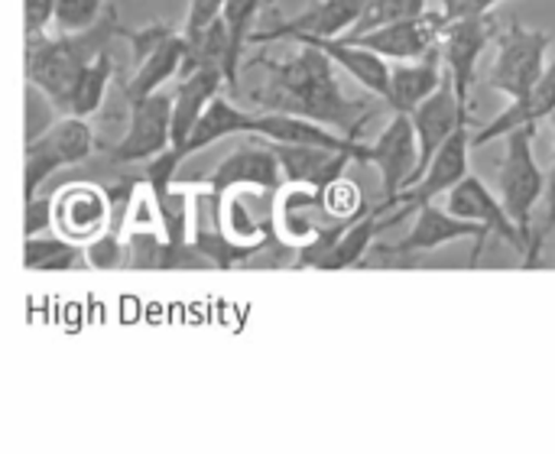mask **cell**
Wrapping results in <instances>:
<instances>
[{
	"label": "cell",
	"instance_id": "obj_20",
	"mask_svg": "<svg viewBox=\"0 0 555 454\" xmlns=\"http://www.w3.org/2000/svg\"><path fill=\"white\" fill-rule=\"evenodd\" d=\"M270 146H273L276 159H280L283 182H306V185H315V189H325L328 182L345 176V169L354 163L351 153L325 150V146L273 143V140H270Z\"/></svg>",
	"mask_w": 555,
	"mask_h": 454
},
{
	"label": "cell",
	"instance_id": "obj_10",
	"mask_svg": "<svg viewBox=\"0 0 555 454\" xmlns=\"http://www.w3.org/2000/svg\"><path fill=\"white\" fill-rule=\"evenodd\" d=\"M169 124H172V94L153 91L150 98L127 107V130L120 140L107 143L104 153L114 163H146L156 153L169 150Z\"/></svg>",
	"mask_w": 555,
	"mask_h": 454
},
{
	"label": "cell",
	"instance_id": "obj_29",
	"mask_svg": "<svg viewBox=\"0 0 555 454\" xmlns=\"http://www.w3.org/2000/svg\"><path fill=\"white\" fill-rule=\"evenodd\" d=\"M81 254H85V267L88 270H98V273H107V270H120L127 263V244H124V234L104 228L101 234H94L91 241L81 244Z\"/></svg>",
	"mask_w": 555,
	"mask_h": 454
},
{
	"label": "cell",
	"instance_id": "obj_5",
	"mask_svg": "<svg viewBox=\"0 0 555 454\" xmlns=\"http://www.w3.org/2000/svg\"><path fill=\"white\" fill-rule=\"evenodd\" d=\"M472 124H475V120L459 124L455 133H452V137L439 146V153L429 159L426 172H423L410 189L400 192L397 208L387 211V215L380 218V228H384V231H390L393 224H400L403 218H410L416 208H423V205H429V202H436V198H446V195L472 172V166H468V159H472Z\"/></svg>",
	"mask_w": 555,
	"mask_h": 454
},
{
	"label": "cell",
	"instance_id": "obj_31",
	"mask_svg": "<svg viewBox=\"0 0 555 454\" xmlns=\"http://www.w3.org/2000/svg\"><path fill=\"white\" fill-rule=\"evenodd\" d=\"M179 29L172 26V23H150V26H143V29H120V36H127V42H130V55H133V65L137 62H143L156 46H163L169 36H176Z\"/></svg>",
	"mask_w": 555,
	"mask_h": 454
},
{
	"label": "cell",
	"instance_id": "obj_12",
	"mask_svg": "<svg viewBox=\"0 0 555 454\" xmlns=\"http://www.w3.org/2000/svg\"><path fill=\"white\" fill-rule=\"evenodd\" d=\"M410 120H413V130H416V169H413V179H410V185H413L426 172V166L439 153V146L455 133V127L465 124V120H475V117H472V111H465L459 104L455 88H452V78L446 72L442 81H439V88L410 114Z\"/></svg>",
	"mask_w": 555,
	"mask_h": 454
},
{
	"label": "cell",
	"instance_id": "obj_30",
	"mask_svg": "<svg viewBox=\"0 0 555 454\" xmlns=\"http://www.w3.org/2000/svg\"><path fill=\"white\" fill-rule=\"evenodd\" d=\"M107 0H55L52 3V26L55 33H78L101 20L107 10Z\"/></svg>",
	"mask_w": 555,
	"mask_h": 454
},
{
	"label": "cell",
	"instance_id": "obj_9",
	"mask_svg": "<svg viewBox=\"0 0 555 454\" xmlns=\"http://www.w3.org/2000/svg\"><path fill=\"white\" fill-rule=\"evenodd\" d=\"M364 166H374L380 172L384 202L377 205L384 215L397 208L400 192L410 185L416 169V130L410 114H393V120L380 130L374 143H364Z\"/></svg>",
	"mask_w": 555,
	"mask_h": 454
},
{
	"label": "cell",
	"instance_id": "obj_26",
	"mask_svg": "<svg viewBox=\"0 0 555 454\" xmlns=\"http://www.w3.org/2000/svg\"><path fill=\"white\" fill-rule=\"evenodd\" d=\"M114 75H117V62H114L111 49H104L85 68V75H81V81H78V88L72 94V111L68 114H75V117H94L101 111L104 98H107V85H111Z\"/></svg>",
	"mask_w": 555,
	"mask_h": 454
},
{
	"label": "cell",
	"instance_id": "obj_18",
	"mask_svg": "<svg viewBox=\"0 0 555 454\" xmlns=\"http://www.w3.org/2000/svg\"><path fill=\"white\" fill-rule=\"evenodd\" d=\"M555 114V55L546 62L540 81L517 101H511L498 117H491L485 127H478L472 133V146H488L491 140H501L504 133L517 130V127H540V120H550Z\"/></svg>",
	"mask_w": 555,
	"mask_h": 454
},
{
	"label": "cell",
	"instance_id": "obj_21",
	"mask_svg": "<svg viewBox=\"0 0 555 454\" xmlns=\"http://www.w3.org/2000/svg\"><path fill=\"white\" fill-rule=\"evenodd\" d=\"M442 75H446V62L439 46H433L423 59L400 62L397 68H390V88L384 101L393 107V114H413L439 88Z\"/></svg>",
	"mask_w": 555,
	"mask_h": 454
},
{
	"label": "cell",
	"instance_id": "obj_4",
	"mask_svg": "<svg viewBox=\"0 0 555 454\" xmlns=\"http://www.w3.org/2000/svg\"><path fill=\"white\" fill-rule=\"evenodd\" d=\"M94 150H98V140H94L88 117H75V114H65L59 124L46 127L39 137H29L26 179H23L26 198H36L52 172L85 163Z\"/></svg>",
	"mask_w": 555,
	"mask_h": 454
},
{
	"label": "cell",
	"instance_id": "obj_1",
	"mask_svg": "<svg viewBox=\"0 0 555 454\" xmlns=\"http://www.w3.org/2000/svg\"><path fill=\"white\" fill-rule=\"evenodd\" d=\"M241 68H247L250 75H260L257 85H247L237 91L250 107L306 117L345 137H361L371 111L364 101L348 98L341 91L335 62L322 49L299 42V49L286 59L254 55Z\"/></svg>",
	"mask_w": 555,
	"mask_h": 454
},
{
	"label": "cell",
	"instance_id": "obj_13",
	"mask_svg": "<svg viewBox=\"0 0 555 454\" xmlns=\"http://www.w3.org/2000/svg\"><path fill=\"white\" fill-rule=\"evenodd\" d=\"M446 23L449 20L439 10H426L420 16L397 20V23H387V26L358 33V36H345V39H351V42L377 52L380 59L413 62V59H423L433 46H439V36H442V26Z\"/></svg>",
	"mask_w": 555,
	"mask_h": 454
},
{
	"label": "cell",
	"instance_id": "obj_35",
	"mask_svg": "<svg viewBox=\"0 0 555 454\" xmlns=\"http://www.w3.org/2000/svg\"><path fill=\"white\" fill-rule=\"evenodd\" d=\"M52 3L55 0H23V7H26V39L42 36L52 26Z\"/></svg>",
	"mask_w": 555,
	"mask_h": 454
},
{
	"label": "cell",
	"instance_id": "obj_34",
	"mask_svg": "<svg viewBox=\"0 0 555 454\" xmlns=\"http://www.w3.org/2000/svg\"><path fill=\"white\" fill-rule=\"evenodd\" d=\"M52 228V198H26V224H23V231H26V237L29 234H42V231H49Z\"/></svg>",
	"mask_w": 555,
	"mask_h": 454
},
{
	"label": "cell",
	"instance_id": "obj_14",
	"mask_svg": "<svg viewBox=\"0 0 555 454\" xmlns=\"http://www.w3.org/2000/svg\"><path fill=\"white\" fill-rule=\"evenodd\" d=\"M224 72L221 65H195L192 72L182 75L179 88L172 91V124H169V150L185 163V143L208 107V101L221 91Z\"/></svg>",
	"mask_w": 555,
	"mask_h": 454
},
{
	"label": "cell",
	"instance_id": "obj_16",
	"mask_svg": "<svg viewBox=\"0 0 555 454\" xmlns=\"http://www.w3.org/2000/svg\"><path fill=\"white\" fill-rule=\"evenodd\" d=\"M107 221H111V208H107L104 185L78 182L62 189L52 202V228L75 244H85L94 234H101Z\"/></svg>",
	"mask_w": 555,
	"mask_h": 454
},
{
	"label": "cell",
	"instance_id": "obj_8",
	"mask_svg": "<svg viewBox=\"0 0 555 454\" xmlns=\"http://www.w3.org/2000/svg\"><path fill=\"white\" fill-rule=\"evenodd\" d=\"M494 36H498V23L491 13L468 16V20H449L442 26L439 52H442L446 72L452 78L455 98L465 111H472V88L478 78V62H481L488 42H494Z\"/></svg>",
	"mask_w": 555,
	"mask_h": 454
},
{
	"label": "cell",
	"instance_id": "obj_27",
	"mask_svg": "<svg viewBox=\"0 0 555 454\" xmlns=\"http://www.w3.org/2000/svg\"><path fill=\"white\" fill-rule=\"evenodd\" d=\"M426 10H429V0H367L358 23L345 36H358V33H367V29H377V26H387L397 20H410Z\"/></svg>",
	"mask_w": 555,
	"mask_h": 454
},
{
	"label": "cell",
	"instance_id": "obj_22",
	"mask_svg": "<svg viewBox=\"0 0 555 454\" xmlns=\"http://www.w3.org/2000/svg\"><path fill=\"white\" fill-rule=\"evenodd\" d=\"M189 55V39L182 36V29L176 36H169L163 46H156L143 62H137L133 75L127 81H120V98L124 104H137L143 98H150L153 91H159L169 78H176L182 72V62Z\"/></svg>",
	"mask_w": 555,
	"mask_h": 454
},
{
	"label": "cell",
	"instance_id": "obj_7",
	"mask_svg": "<svg viewBox=\"0 0 555 454\" xmlns=\"http://www.w3.org/2000/svg\"><path fill=\"white\" fill-rule=\"evenodd\" d=\"M413 215H416V221H413V228H410L406 237H400L397 244H374L371 254L406 260V257H416V254H433V250H439V247H446L452 241L472 237L475 241V250H472L468 267H478L481 263V247L488 241V228H481L475 221H465V218H455L449 208H436L433 202L423 205V208H416Z\"/></svg>",
	"mask_w": 555,
	"mask_h": 454
},
{
	"label": "cell",
	"instance_id": "obj_25",
	"mask_svg": "<svg viewBox=\"0 0 555 454\" xmlns=\"http://www.w3.org/2000/svg\"><path fill=\"white\" fill-rule=\"evenodd\" d=\"M23 267L33 273H68L75 267H85V254L81 244L62 237L59 231L49 234H29L23 244Z\"/></svg>",
	"mask_w": 555,
	"mask_h": 454
},
{
	"label": "cell",
	"instance_id": "obj_24",
	"mask_svg": "<svg viewBox=\"0 0 555 454\" xmlns=\"http://www.w3.org/2000/svg\"><path fill=\"white\" fill-rule=\"evenodd\" d=\"M263 10V0H224L221 23L228 33V55H224V85L237 94L241 91V65H244V46L250 42L254 23Z\"/></svg>",
	"mask_w": 555,
	"mask_h": 454
},
{
	"label": "cell",
	"instance_id": "obj_15",
	"mask_svg": "<svg viewBox=\"0 0 555 454\" xmlns=\"http://www.w3.org/2000/svg\"><path fill=\"white\" fill-rule=\"evenodd\" d=\"M446 208L455 215V218H465V221H475L481 228H488V234H498L501 241H507L520 257H524V237L514 224V218L507 215L501 195H494L478 176H465L449 195H446Z\"/></svg>",
	"mask_w": 555,
	"mask_h": 454
},
{
	"label": "cell",
	"instance_id": "obj_23",
	"mask_svg": "<svg viewBox=\"0 0 555 454\" xmlns=\"http://www.w3.org/2000/svg\"><path fill=\"white\" fill-rule=\"evenodd\" d=\"M380 218H384V211H380V208H371V211H364L358 221L345 224V228L335 234V241L322 250V257L315 260L312 270H328V273H335V270L361 267V263L367 260V254H371L377 234H384Z\"/></svg>",
	"mask_w": 555,
	"mask_h": 454
},
{
	"label": "cell",
	"instance_id": "obj_3",
	"mask_svg": "<svg viewBox=\"0 0 555 454\" xmlns=\"http://www.w3.org/2000/svg\"><path fill=\"white\" fill-rule=\"evenodd\" d=\"M507 143L504 150V163H501V202L507 208V215L514 218L520 237H524V260L530 257V244H533V211L543 202L546 192V172L533 153V140H537V127H517L511 133L501 137Z\"/></svg>",
	"mask_w": 555,
	"mask_h": 454
},
{
	"label": "cell",
	"instance_id": "obj_2",
	"mask_svg": "<svg viewBox=\"0 0 555 454\" xmlns=\"http://www.w3.org/2000/svg\"><path fill=\"white\" fill-rule=\"evenodd\" d=\"M114 36H120V23H117V10L107 7L101 20L88 29L55 33V36H49L46 29L42 36L26 39V81L49 101V107H55L65 117L72 111V94L85 68L104 49H111Z\"/></svg>",
	"mask_w": 555,
	"mask_h": 454
},
{
	"label": "cell",
	"instance_id": "obj_17",
	"mask_svg": "<svg viewBox=\"0 0 555 454\" xmlns=\"http://www.w3.org/2000/svg\"><path fill=\"white\" fill-rule=\"evenodd\" d=\"M367 0H319L309 10L280 20L270 29L250 33V42H273V39H293V36H345L358 23Z\"/></svg>",
	"mask_w": 555,
	"mask_h": 454
},
{
	"label": "cell",
	"instance_id": "obj_6",
	"mask_svg": "<svg viewBox=\"0 0 555 454\" xmlns=\"http://www.w3.org/2000/svg\"><path fill=\"white\" fill-rule=\"evenodd\" d=\"M550 33L527 29L520 20L507 26V33L498 36V59L491 65L488 85L511 101L524 98L543 75L546 68V52H550Z\"/></svg>",
	"mask_w": 555,
	"mask_h": 454
},
{
	"label": "cell",
	"instance_id": "obj_33",
	"mask_svg": "<svg viewBox=\"0 0 555 454\" xmlns=\"http://www.w3.org/2000/svg\"><path fill=\"white\" fill-rule=\"evenodd\" d=\"M439 13L446 20H468V16H485L491 13L501 0H436Z\"/></svg>",
	"mask_w": 555,
	"mask_h": 454
},
{
	"label": "cell",
	"instance_id": "obj_11",
	"mask_svg": "<svg viewBox=\"0 0 555 454\" xmlns=\"http://www.w3.org/2000/svg\"><path fill=\"white\" fill-rule=\"evenodd\" d=\"M250 140L244 146H237L234 153H228L215 172L205 179V189L215 195H228L237 189H257V192H276L283 185V169L280 159L270 146L267 137L254 140V133H247Z\"/></svg>",
	"mask_w": 555,
	"mask_h": 454
},
{
	"label": "cell",
	"instance_id": "obj_28",
	"mask_svg": "<svg viewBox=\"0 0 555 454\" xmlns=\"http://www.w3.org/2000/svg\"><path fill=\"white\" fill-rule=\"evenodd\" d=\"M322 211L332 218V221H358L364 211H371V205L364 202L358 182L338 176L335 182H328L322 189Z\"/></svg>",
	"mask_w": 555,
	"mask_h": 454
},
{
	"label": "cell",
	"instance_id": "obj_19",
	"mask_svg": "<svg viewBox=\"0 0 555 454\" xmlns=\"http://www.w3.org/2000/svg\"><path fill=\"white\" fill-rule=\"evenodd\" d=\"M293 42H309L315 49H322L335 68H345L364 91L377 94V98H387V88H390V65L387 59H380L377 52L345 39V36H293Z\"/></svg>",
	"mask_w": 555,
	"mask_h": 454
},
{
	"label": "cell",
	"instance_id": "obj_32",
	"mask_svg": "<svg viewBox=\"0 0 555 454\" xmlns=\"http://www.w3.org/2000/svg\"><path fill=\"white\" fill-rule=\"evenodd\" d=\"M550 120H553V137H555V114L550 117ZM543 202H546V218H543V224L533 231L530 257L524 260V267L540 263V250H543V244H546V241L555 234V166H553V172H546V192H543Z\"/></svg>",
	"mask_w": 555,
	"mask_h": 454
}]
</instances>
